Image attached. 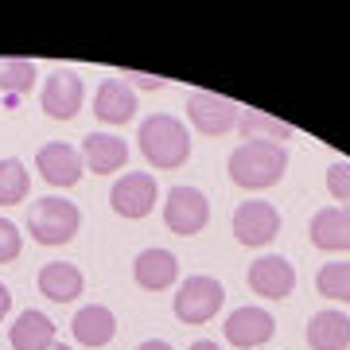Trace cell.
I'll list each match as a JSON object with an SVG mask.
<instances>
[{"instance_id":"1","label":"cell","mask_w":350,"mask_h":350,"mask_svg":"<svg viewBox=\"0 0 350 350\" xmlns=\"http://www.w3.org/2000/svg\"><path fill=\"white\" fill-rule=\"evenodd\" d=\"M288 167V148L276 140H245L230 156V179L245 191H265L280 183Z\"/></svg>"},{"instance_id":"2","label":"cell","mask_w":350,"mask_h":350,"mask_svg":"<svg viewBox=\"0 0 350 350\" xmlns=\"http://www.w3.org/2000/svg\"><path fill=\"white\" fill-rule=\"evenodd\" d=\"M140 152L152 167L160 172H172V167H183L191 156V137H187V125L172 117V113H152L140 121Z\"/></svg>"},{"instance_id":"3","label":"cell","mask_w":350,"mask_h":350,"mask_svg":"<svg viewBox=\"0 0 350 350\" xmlns=\"http://www.w3.org/2000/svg\"><path fill=\"white\" fill-rule=\"evenodd\" d=\"M78 226H82L78 206L59 199V195H47V199H39L27 211V230H31V238L39 245H63V241H70L78 234Z\"/></svg>"},{"instance_id":"4","label":"cell","mask_w":350,"mask_h":350,"mask_svg":"<svg viewBox=\"0 0 350 350\" xmlns=\"http://www.w3.org/2000/svg\"><path fill=\"white\" fill-rule=\"evenodd\" d=\"M226 300V288L214 276H187L175 292V315L179 323H211Z\"/></svg>"},{"instance_id":"5","label":"cell","mask_w":350,"mask_h":350,"mask_svg":"<svg viewBox=\"0 0 350 350\" xmlns=\"http://www.w3.org/2000/svg\"><path fill=\"white\" fill-rule=\"evenodd\" d=\"M163 222L172 234L179 238H191L199 234L202 226L211 222V202L199 187H172L167 191V202H163Z\"/></svg>"},{"instance_id":"6","label":"cell","mask_w":350,"mask_h":350,"mask_svg":"<svg viewBox=\"0 0 350 350\" xmlns=\"http://www.w3.org/2000/svg\"><path fill=\"white\" fill-rule=\"evenodd\" d=\"M238 113L241 105H234L230 98H218V94H206V90H195L187 98L191 125L199 133H206V137H222L230 129H238Z\"/></svg>"},{"instance_id":"7","label":"cell","mask_w":350,"mask_h":350,"mask_svg":"<svg viewBox=\"0 0 350 350\" xmlns=\"http://www.w3.org/2000/svg\"><path fill=\"white\" fill-rule=\"evenodd\" d=\"M234 234L241 245H269L280 234V211L265 199H250L234 211Z\"/></svg>"},{"instance_id":"8","label":"cell","mask_w":350,"mask_h":350,"mask_svg":"<svg viewBox=\"0 0 350 350\" xmlns=\"http://www.w3.org/2000/svg\"><path fill=\"white\" fill-rule=\"evenodd\" d=\"M82 98H86V90H82V78H78L75 70H55V75L43 82V94H39L43 113L55 117V121H70V117H78Z\"/></svg>"},{"instance_id":"9","label":"cell","mask_w":350,"mask_h":350,"mask_svg":"<svg viewBox=\"0 0 350 350\" xmlns=\"http://www.w3.org/2000/svg\"><path fill=\"white\" fill-rule=\"evenodd\" d=\"M109 202L121 218H144V214H152V206H156V179H152L148 172H129L125 179L113 183Z\"/></svg>"},{"instance_id":"10","label":"cell","mask_w":350,"mask_h":350,"mask_svg":"<svg viewBox=\"0 0 350 350\" xmlns=\"http://www.w3.org/2000/svg\"><path fill=\"white\" fill-rule=\"evenodd\" d=\"M36 167L51 187H75L78 179H82V172H86L82 152L63 144V140H59V144H43L39 156H36Z\"/></svg>"},{"instance_id":"11","label":"cell","mask_w":350,"mask_h":350,"mask_svg":"<svg viewBox=\"0 0 350 350\" xmlns=\"http://www.w3.org/2000/svg\"><path fill=\"white\" fill-rule=\"evenodd\" d=\"M226 342L230 347H261V342H269L276 331V319L265 308H238V312H230V319H226Z\"/></svg>"},{"instance_id":"12","label":"cell","mask_w":350,"mask_h":350,"mask_svg":"<svg viewBox=\"0 0 350 350\" xmlns=\"http://www.w3.org/2000/svg\"><path fill=\"white\" fill-rule=\"evenodd\" d=\"M250 288L257 296H265V300H284V296H292V288H296V269L284 257L269 253V257L250 265Z\"/></svg>"},{"instance_id":"13","label":"cell","mask_w":350,"mask_h":350,"mask_svg":"<svg viewBox=\"0 0 350 350\" xmlns=\"http://www.w3.org/2000/svg\"><path fill=\"white\" fill-rule=\"evenodd\" d=\"M82 163H86L94 175H109V172H121L129 163V144L113 133H90L82 140Z\"/></svg>"},{"instance_id":"14","label":"cell","mask_w":350,"mask_h":350,"mask_svg":"<svg viewBox=\"0 0 350 350\" xmlns=\"http://www.w3.org/2000/svg\"><path fill=\"white\" fill-rule=\"evenodd\" d=\"M308 234H312L315 250H327V253L350 250V211L347 206H323V211L312 218Z\"/></svg>"},{"instance_id":"15","label":"cell","mask_w":350,"mask_h":350,"mask_svg":"<svg viewBox=\"0 0 350 350\" xmlns=\"http://www.w3.org/2000/svg\"><path fill=\"white\" fill-rule=\"evenodd\" d=\"M94 113L105 125H125L137 117V94L129 90L125 78H105L98 86V98H94Z\"/></svg>"},{"instance_id":"16","label":"cell","mask_w":350,"mask_h":350,"mask_svg":"<svg viewBox=\"0 0 350 350\" xmlns=\"http://www.w3.org/2000/svg\"><path fill=\"white\" fill-rule=\"evenodd\" d=\"M82 288H86V280H82V269L70 261H51L39 269V292L47 296V300L55 304H70L82 296Z\"/></svg>"},{"instance_id":"17","label":"cell","mask_w":350,"mask_h":350,"mask_svg":"<svg viewBox=\"0 0 350 350\" xmlns=\"http://www.w3.org/2000/svg\"><path fill=\"white\" fill-rule=\"evenodd\" d=\"M133 276H137L140 288H148V292H163V288L175 284V276H179V261H175V253L167 250H144L133 261Z\"/></svg>"},{"instance_id":"18","label":"cell","mask_w":350,"mask_h":350,"mask_svg":"<svg viewBox=\"0 0 350 350\" xmlns=\"http://www.w3.org/2000/svg\"><path fill=\"white\" fill-rule=\"evenodd\" d=\"M308 342L312 350H347L350 347V315L327 308V312H315L312 323H308Z\"/></svg>"},{"instance_id":"19","label":"cell","mask_w":350,"mask_h":350,"mask_svg":"<svg viewBox=\"0 0 350 350\" xmlns=\"http://www.w3.org/2000/svg\"><path fill=\"white\" fill-rule=\"evenodd\" d=\"M8 342L16 350H51L55 347V323L43 312H24L8 327Z\"/></svg>"},{"instance_id":"20","label":"cell","mask_w":350,"mask_h":350,"mask_svg":"<svg viewBox=\"0 0 350 350\" xmlns=\"http://www.w3.org/2000/svg\"><path fill=\"white\" fill-rule=\"evenodd\" d=\"M75 338L82 347H105L113 335H117V319H113L109 308H101V304H90L82 312L75 315V323H70Z\"/></svg>"},{"instance_id":"21","label":"cell","mask_w":350,"mask_h":350,"mask_svg":"<svg viewBox=\"0 0 350 350\" xmlns=\"http://www.w3.org/2000/svg\"><path fill=\"white\" fill-rule=\"evenodd\" d=\"M238 129L245 133V140H276V144H280L284 137H292V125L276 121V117H269V113H261V109H241Z\"/></svg>"},{"instance_id":"22","label":"cell","mask_w":350,"mask_h":350,"mask_svg":"<svg viewBox=\"0 0 350 350\" xmlns=\"http://www.w3.org/2000/svg\"><path fill=\"white\" fill-rule=\"evenodd\" d=\"M27 187H31V179H27V167L20 160H0V206H16V202L27 199Z\"/></svg>"},{"instance_id":"23","label":"cell","mask_w":350,"mask_h":350,"mask_svg":"<svg viewBox=\"0 0 350 350\" xmlns=\"http://www.w3.org/2000/svg\"><path fill=\"white\" fill-rule=\"evenodd\" d=\"M315 288H319V296H327V300L350 304V261L323 265L319 276H315Z\"/></svg>"},{"instance_id":"24","label":"cell","mask_w":350,"mask_h":350,"mask_svg":"<svg viewBox=\"0 0 350 350\" xmlns=\"http://www.w3.org/2000/svg\"><path fill=\"white\" fill-rule=\"evenodd\" d=\"M36 82V63H27V59H8V63H0V90L4 94H27Z\"/></svg>"},{"instance_id":"25","label":"cell","mask_w":350,"mask_h":350,"mask_svg":"<svg viewBox=\"0 0 350 350\" xmlns=\"http://www.w3.org/2000/svg\"><path fill=\"white\" fill-rule=\"evenodd\" d=\"M327 191H331L335 202H350V163L347 160L331 163V172H327Z\"/></svg>"},{"instance_id":"26","label":"cell","mask_w":350,"mask_h":350,"mask_svg":"<svg viewBox=\"0 0 350 350\" xmlns=\"http://www.w3.org/2000/svg\"><path fill=\"white\" fill-rule=\"evenodd\" d=\"M20 250H24V238H20L16 222L0 218V265H4V261H16V257H20Z\"/></svg>"},{"instance_id":"27","label":"cell","mask_w":350,"mask_h":350,"mask_svg":"<svg viewBox=\"0 0 350 350\" xmlns=\"http://www.w3.org/2000/svg\"><path fill=\"white\" fill-rule=\"evenodd\" d=\"M125 78V82H137L140 90H160L163 82H167V78H152V75H121Z\"/></svg>"},{"instance_id":"28","label":"cell","mask_w":350,"mask_h":350,"mask_svg":"<svg viewBox=\"0 0 350 350\" xmlns=\"http://www.w3.org/2000/svg\"><path fill=\"white\" fill-rule=\"evenodd\" d=\"M8 308H12V292H8V288L0 284V319L8 315Z\"/></svg>"},{"instance_id":"29","label":"cell","mask_w":350,"mask_h":350,"mask_svg":"<svg viewBox=\"0 0 350 350\" xmlns=\"http://www.w3.org/2000/svg\"><path fill=\"white\" fill-rule=\"evenodd\" d=\"M137 350H172V347H167V342H163V338H148V342H140Z\"/></svg>"},{"instance_id":"30","label":"cell","mask_w":350,"mask_h":350,"mask_svg":"<svg viewBox=\"0 0 350 350\" xmlns=\"http://www.w3.org/2000/svg\"><path fill=\"white\" fill-rule=\"evenodd\" d=\"M187 350H222L218 342H211V338H199V342H191Z\"/></svg>"},{"instance_id":"31","label":"cell","mask_w":350,"mask_h":350,"mask_svg":"<svg viewBox=\"0 0 350 350\" xmlns=\"http://www.w3.org/2000/svg\"><path fill=\"white\" fill-rule=\"evenodd\" d=\"M51 350H70V347H63V342H55V347H51Z\"/></svg>"}]
</instances>
